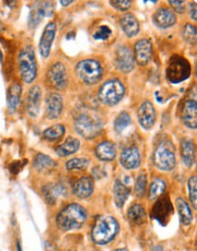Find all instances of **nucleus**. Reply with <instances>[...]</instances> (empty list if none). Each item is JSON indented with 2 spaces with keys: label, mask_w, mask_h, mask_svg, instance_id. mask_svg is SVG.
Here are the masks:
<instances>
[{
  "label": "nucleus",
  "mask_w": 197,
  "mask_h": 251,
  "mask_svg": "<svg viewBox=\"0 0 197 251\" xmlns=\"http://www.w3.org/2000/svg\"><path fill=\"white\" fill-rule=\"evenodd\" d=\"M87 220L86 210L76 204L72 203L65 207L57 216L56 224L57 226L65 231L80 228Z\"/></svg>",
  "instance_id": "obj_1"
},
{
  "label": "nucleus",
  "mask_w": 197,
  "mask_h": 251,
  "mask_svg": "<svg viewBox=\"0 0 197 251\" xmlns=\"http://www.w3.org/2000/svg\"><path fill=\"white\" fill-rule=\"evenodd\" d=\"M118 228V223L114 218L110 216L100 217L93 227L92 238L97 244H108L115 237Z\"/></svg>",
  "instance_id": "obj_2"
},
{
  "label": "nucleus",
  "mask_w": 197,
  "mask_h": 251,
  "mask_svg": "<svg viewBox=\"0 0 197 251\" xmlns=\"http://www.w3.org/2000/svg\"><path fill=\"white\" fill-rule=\"evenodd\" d=\"M18 64L22 79L26 83H32L38 75L37 59L32 46H27L20 51Z\"/></svg>",
  "instance_id": "obj_3"
},
{
  "label": "nucleus",
  "mask_w": 197,
  "mask_h": 251,
  "mask_svg": "<svg viewBox=\"0 0 197 251\" xmlns=\"http://www.w3.org/2000/svg\"><path fill=\"white\" fill-rule=\"evenodd\" d=\"M74 128L81 137L85 139H94L101 133L103 122L95 115L83 114L76 119Z\"/></svg>",
  "instance_id": "obj_4"
},
{
  "label": "nucleus",
  "mask_w": 197,
  "mask_h": 251,
  "mask_svg": "<svg viewBox=\"0 0 197 251\" xmlns=\"http://www.w3.org/2000/svg\"><path fill=\"white\" fill-rule=\"evenodd\" d=\"M191 74V68L187 59L179 55H173L167 68V77L172 83H179L186 80Z\"/></svg>",
  "instance_id": "obj_5"
},
{
  "label": "nucleus",
  "mask_w": 197,
  "mask_h": 251,
  "mask_svg": "<svg viewBox=\"0 0 197 251\" xmlns=\"http://www.w3.org/2000/svg\"><path fill=\"white\" fill-rule=\"evenodd\" d=\"M153 161L156 167L164 171H170L175 166V147L171 141L166 140L160 143L154 152Z\"/></svg>",
  "instance_id": "obj_6"
},
{
  "label": "nucleus",
  "mask_w": 197,
  "mask_h": 251,
  "mask_svg": "<svg viewBox=\"0 0 197 251\" xmlns=\"http://www.w3.org/2000/svg\"><path fill=\"white\" fill-rule=\"evenodd\" d=\"M78 77L87 84L97 83L103 75V69L100 62L95 59H85L76 67Z\"/></svg>",
  "instance_id": "obj_7"
},
{
  "label": "nucleus",
  "mask_w": 197,
  "mask_h": 251,
  "mask_svg": "<svg viewBox=\"0 0 197 251\" xmlns=\"http://www.w3.org/2000/svg\"><path fill=\"white\" fill-rule=\"evenodd\" d=\"M125 93V89L123 84L117 80L112 79L107 81L100 89L98 97L100 101L106 105L113 106L119 103V101L123 98Z\"/></svg>",
  "instance_id": "obj_8"
},
{
  "label": "nucleus",
  "mask_w": 197,
  "mask_h": 251,
  "mask_svg": "<svg viewBox=\"0 0 197 251\" xmlns=\"http://www.w3.org/2000/svg\"><path fill=\"white\" fill-rule=\"evenodd\" d=\"M53 3L48 1H38L35 2L31 7V11L28 18V24L30 29L38 27L42 20L46 16H51L53 13Z\"/></svg>",
  "instance_id": "obj_9"
},
{
  "label": "nucleus",
  "mask_w": 197,
  "mask_h": 251,
  "mask_svg": "<svg viewBox=\"0 0 197 251\" xmlns=\"http://www.w3.org/2000/svg\"><path fill=\"white\" fill-rule=\"evenodd\" d=\"M174 213L173 205L168 195L161 196L152 208V218L162 226H167Z\"/></svg>",
  "instance_id": "obj_10"
},
{
  "label": "nucleus",
  "mask_w": 197,
  "mask_h": 251,
  "mask_svg": "<svg viewBox=\"0 0 197 251\" xmlns=\"http://www.w3.org/2000/svg\"><path fill=\"white\" fill-rule=\"evenodd\" d=\"M47 81L49 85L56 89L62 90L67 85V74L66 69L61 64V62H56L48 70L47 73Z\"/></svg>",
  "instance_id": "obj_11"
},
{
  "label": "nucleus",
  "mask_w": 197,
  "mask_h": 251,
  "mask_svg": "<svg viewBox=\"0 0 197 251\" xmlns=\"http://www.w3.org/2000/svg\"><path fill=\"white\" fill-rule=\"evenodd\" d=\"M114 64L118 71L122 73H129L134 67V56L130 49L126 46H118L115 50Z\"/></svg>",
  "instance_id": "obj_12"
},
{
  "label": "nucleus",
  "mask_w": 197,
  "mask_h": 251,
  "mask_svg": "<svg viewBox=\"0 0 197 251\" xmlns=\"http://www.w3.org/2000/svg\"><path fill=\"white\" fill-rule=\"evenodd\" d=\"M138 122L145 130H150L156 123V111L150 101H144L137 112Z\"/></svg>",
  "instance_id": "obj_13"
},
{
  "label": "nucleus",
  "mask_w": 197,
  "mask_h": 251,
  "mask_svg": "<svg viewBox=\"0 0 197 251\" xmlns=\"http://www.w3.org/2000/svg\"><path fill=\"white\" fill-rule=\"evenodd\" d=\"M183 124L189 129L197 128V101L196 98L187 99L181 110Z\"/></svg>",
  "instance_id": "obj_14"
},
{
  "label": "nucleus",
  "mask_w": 197,
  "mask_h": 251,
  "mask_svg": "<svg viewBox=\"0 0 197 251\" xmlns=\"http://www.w3.org/2000/svg\"><path fill=\"white\" fill-rule=\"evenodd\" d=\"M152 44L148 39L139 40L135 44L134 58L140 66H146L152 57Z\"/></svg>",
  "instance_id": "obj_15"
},
{
  "label": "nucleus",
  "mask_w": 197,
  "mask_h": 251,
  "mask_svg": "<svg viewBox=\"0 0 197 251\" xmlns=\"http://www.w3.org/2000/svg\"><path fill=\"white\" fill-rule=\"evenodd\" d=\"M56 32V26L53 22L48 23L42 35L41 41H40V52L43 57H47L50 52V49L55 37Z\"/></svg>",
  "instance_id": "obj_16"
},
{
  "label": "nucleus",
  "mask_w": 197,
  "mask_h": 251,
  "mask_svg": "<svg viewBox=\"0 0 197 251\" xmlns=\"http://www.w3.org/2000/svg\"><path fill=\"white\" fill-rule=\"evenodd\" d=\"M140 152L135 147L126 148L120 154V163L126 169H135L140 165Z\"/></svg>",
  "instance_id": "obj_17"
},
{
  "label": "nucleus",
  "mask_w": 197,
  "mask_h": 251,
  "mask_svg": "<svg viewBox=\"0 0 197 251\" xmlns=\"http://www.w3.org/2000/svg\"><path fill=\"white\" fill-rule=\"evenodd\" d=\"M46 117L49 120L57 119L63 110V100L58 93H50L46 97Z\"/></svg>",
  "instance_id": "obj_18"
},
{
  "label": "nucleus",
  "mask_w": 197,
  "mask_h": 251,
  "mask_svg": "<svg viewBox=\"0 0 197 251\" xmlns=\"http://www.w3.org/2000/svg\"><path fill=\"white\" fill-rule=\"evenodd\" d=\"M41 100H42V90L40 86H33L27 97V112L32 118L38 117L41 109Z\"/></svg>",
  "instance_id": "obj_19"
},
{
  "label": "nucleus",
  "mask_w": 197,
  "mask_h": 251,
  "mask_svg": "<svg viewBox=\"0 0 197 251\" xmlns=\"http://www.w3.org/2000/svg\"><path fill=\"white\" fill-rule=\"evenodd\" d=\"M175 14L167 8L159 9L153 16L154 24L161 29H167L174 26L175 24Z\"/></svg>",
  "instance_id": "obj_20"
},
{
  "label": "nucleus",
  "mask_w": 197,
  "mask_h": 251,
  "mask_svg": "<svg viewBox=\"0 0 197 251\" xmlns=\"http://www.w3.org/2000/svg\"><path fill=\"white\" fill-rule=\"evenodd\" d=\"M120 26L122 31L128 38H132L136 36L140 29L138 20L133 14L131 13H126L121 17Z\"/></svg>",
  "instance_id": "obj_21"
},
{
  "label": "nucleus",
  "mask_w": 197,
  "mask_h": 251,
  "mask_svg": "<svg viewBox=\"0 0 197 251\" xmlns=\"http://www.w3.org/2000/svg\"><path fill=\"white\" fill-rule=\"evenodd\" d=\"M94 191V183L90 177L79 179L74 185V194L80 199L89 198Z\"/></svg>",
  "instance_id": "obj_22"
},
{
  "label": "nucleus",
  "mask_w": 197,
  "mask_h": 251,
  "mask_svg": "<svg viewBox=\"0 0 197 251\" xmlns=\"http://www.w3.org/2000/svg\"><path fill=\"white\" fill-rule=\"evenodd\" d=\"M22 87L19 83H13L7 90V106L11 113H14L19 106L21 99Z\"/></svg>",
  "instance_id": "obj_23"
},
{
  "label": "nucleus",
  "mask_w": 197,
  "mask_h": 251,
  "mask_svg": "<svg viewBox=\"0 0 197 251\" xmlns=\"http://www.w3.org/2000/svg\"><path fill=\"white\" fill-rule=\"evenodd\" d=\"M180 154L185 166L191 167L195 163V146L192 142L184 140L181 143Z\"/></svg>",
  "instance_id": "obj_24"
},
{
  "label": "nucleus",
  "mask_w": 197,
  "mask_h": 251,
  "mask_svg": "<svg viewBox=\"0 0 197 251\" xmlns=\"http://www.w3.org/2000/svg\"><path fill=\"white\" fill-rule=\"evenodd\" d=\"M97 156L104 161H110L116 155L115 146L110 142H103L96 149Z\"/></svg>",
  "instance_id": "obj_25"
},
{
  "label": "nucleus",
  "mask_w": 197,
  "mask_h": 251,
  "mask_svg": "<svg viewBox=\"0 0 197 251\" xmlns=\"http://www.w3.org/2000/svg\"><path fill=\"white\" fill-rule=\"evenodd\" d=\"M80 148V142L74 138H68L56 149V154L60 157L68 156L75 153Z\"/></svg>",
  "instance_id": "obj_26"
},
{
  "label": "nucleus",
  "mask_w": 197,
  "mask_h": 251,
  "mask_svg": "<svg viewBox=\"0 0 197 251\" xmlns=\"http://www.w3.org/2000/svg\"><path fill=\"white\" fill-rule=\"evenodd\" d=\"M129 193H130L129 189L120 180L115 181L113 186V198H114V203L116 207L118 208L123 207L125 201L129 196Z\"/></svg>",
  "instance_id": "obj_27"
},
{
  "label": "nucleus",
  "mask_w": 197,
  "mask_h": 251,
  "mask_svg": "<svg viewBox=\"0 0 197 251\" xmlns=\"http://www.w3.org/2000/svg\"><path fill=\"white\" fill-rule=\"evenodd\" d=\"M64 192V188L59 184H48L44 187L43 194L49 205H53L57 198Z\"/></svg>",
  "instance_id": "obj_28"
},
{
  "label": "nucleus",
  "mask_w": 197,
  "mask_h": 251,
  "mask_svg": "<svg viewBox=\"0 0 197 251\" xmlns=\"http://www.w3.org/2000/svg\"><path fill=\"white\" fill-rule=\"evenodd\" d=\"M127 217L129 221L134 223L135 225H142L146 223L147 220L145 209L140 204H134L131 206L128 210Z\"/></svg>",
  "instance_id": "obj_29"
},
{
  "label": "nucleus",
  "mask_w": 197,
  "mask_h": 251,
  "mask_svg": "<svg viewBox=\"0 0 197 251\" xmlns=\"http://www.w3.org/2000/svg\"><path fill=\"white\" fill-rule=\"evenodd\" d=\"M56 166V162L44 154H38L34 161V168L41 173L49 172Z\"/></svg>",
  "instance_id": "obj_30"
},
{
  "label": "nucleus",
  "mask_w": 197,
  "mask_h": 251,
  "mask_svg": "<svg viewBox=\"0 0 197 251\" xmlns=\"http://www.w3.org/2000/svg\"><path fill=\"white\" fill-rule=\"evenodd\" d=\"M175 205H176V209H177L181 224L184 226L189 225L192 222L193 217L187 203L182 198H177L175 200Z\"/></svg>",
  "instance_id": "obj_31"
},
{
  "label": "nucleus",
  "mask_w": 197,
  "mask_h": 251,
  "mask_svg": "<svg viewBox=\"0 0 197 251\" xmlns=\"http://www.w3.org/2000/svg\"><path fill=\"white\" fill-rule=\"evenodd\" d=\"M64 133H65L64 126L61 124H56L44 131L43 138L47 142H56L64 136Z\"/></svg>",
  "instance_id": "obj_32"
},
{
  "label": "nucleus",
  "mask_w": 197,
  "mask_h": 251,
  "mask_svg": "<svg viewBox=\"0 0 197 251\" xmlns=\"http://www.w3.org/2000/svg\"><path fill=\"white\" fill-rule=\"evenodd\" d=\"M166 190V183L160 179L156 178L153 180L151 183L150 189H149V199L150 200H155L159 197H161Z\"/></svg>",
  "instance_id": "obj_33"
},
{
  "label": "nucleus",
  "mask_w": 197,
  "mask_h": 251,
  "mask_svg": "<svg viewBox=\"0 0 197 251\" xmlns=\"http://www.w3.org/2000/svg\"><path fill=\"white\" fill-rule=\"evenodd\" d=\"M131 124V117L127 112H121L114 121V130L117 133L123 132Z\"/></svg>",
  "instance_id": "obj_34"
},
{
  "label": "nucleus",
  "mask_w": 197,
  "mask_h": 251,
  "mask_svg": "<svg viewBox=\"0 0 197 251\" xmlns=\"http://www.w3.org/2000/svg\"><path fill=\"white\" fill-rule=\"evenodd\" d=\"M188 190H189V199L196 210V204H197V181H196V175L192 176L188 180Z\"/></svg>",
  "instance_id": "obj_35"
},
{
  "label": "nucleus",
  "mask_w": 197,
  "mask_h": 251,
  "mask_svg": "<svg viewBox=\"0 0 197 251\" xmlns=\"http://www.w3.org/2000/svg\"><path fill=\"white\" fill-rule=\"evenodd\" d=\"M146 186H147V176L145 174H140L135 184V195L137 197L142 198L145 196Z\"/></svg>",
  "instance_id": "obj_36"
},
{
  "label": "nucleus",
  "mask_w": 197,
  "mask_h": 251,
  "mask_svg": "<svg viewBox=\"0 0 197 251\" xmlns=\"http://www.w3.org/2000/svg\"><path fill=\"white\" fill-rule=\"evenodd\" d=\"M89 161L86 158H72L66 162V168L68 170H84L88 167Z\"/></svg>",
  "instance_id": "obj_37"
},
{
  "label": "nucleus",
  "mask_w": 197,
  "mask_h": 251,
  "mask_svg": "<svg viewBox=\"0 0 197 251\" xmlns=\"http://www.w3.org/2000/svg\"><path fill=\"white\" fill-rule=\"evenodd\" d=\"M182 37L190 45L196 44V28L190 24L184 26L182 31Z\"/></svg>",
  "instance_id": "obj_38"
},
{
  "label": "nucleus",
  "mask_w": 197,
  "mask_h": 251,
  "mask_svg": "<svg viewBox=\"0 0 197 251\" xmlns=\"http://www.w3.org/2000/svg\"><path fill=\"white\" fill-rule=\"evenodd\" d=\"M110 35H111V30H110V28L104 25V26L99 27V28L96 30V32L94 33L93 37H94V39H96V40L105 41V40L109 39Z\"/></svg>",
  "instance_id": "obj_39"
},
{
  "label": "nucleus",
  "mask_w": 197,
  "mask_h": 251,
  "mask_svg": "<svg viewBox=\"0 0 197 251\" xmlns=\"http://www.w3.org/2000/svg\"><path fill=\"white\" fill-rule=\"evenodd\" d=\"M131 3H132V2L128 1V0H123V1H110V4H111L114 8H116V9H118V10H120V11L127 10V9L130 7Z\"/></svg>",
  "instance_id": "obj_40"
},
{
  "label": "nucleus",
  "mask_w": 197,
  "mask_h": 251,
  "mask_svg": "<svg viewBox=\"0 0 197 251\" xmlns=\"http://www.w3.org/2000/svg\"><path fill=\"white\" fill-rule=\"evenodd\" d=\"M169 4L173 6V8L179 14H182L185 10V2L184 1H169Z\"/></svg>",
  "instance_id": "obj_41"
},
{
  "label": "nucleus",
  "mask_w": 197,
  "mask_h": 251,
  "mask_svg": "<svg viewBox=\"0 0 197 251\" xmlns=\"http://www.w3.org/2000/svg\"><path fill=\"white\" fill-rule=\"evenodd\" d=\"M190 17L193 21H196V2L190 3V11H189Z\"/></svg>",
  "instance_id": "obj_42"
},
{
  "label": "nucleus",
  "mask_w": 197,
  "mask_h": 251,
  "mask_svg": "<svg viewBox=\"0 0 197 251\" xmlns=\"http://www.w3.org/2000/svg\"><path fill=\"white\" fill-rule=\"evenodd\" d=\"M45 251H56V249L51 243L45 242Z\"/></svg>",
  "instance_id": "obj_43"
},
{
  "label": "nucleus",
  "mask_w": 197,
  "mask_h": 251,
  "mask_svg": "<svg viewBox=\"0 0 197 251\" xmlns=\"http://www.w3.org/2000/svg\"><path fill=\"white\" fill-rule=\"evenodd\" d=\"M73 1H60V4L62 5V6H67V5H69V4H71Z\"/></svg>",
  "instance_id": "obj_44"
},
{
  "label": "nucleus",
  "mask_w": 197,
  "mask_h": 251,
  "mask_svg": "<svg viewBox=\"0 0 197 251\" xmlns=\"http://www.w3.org/2000/svg\"><path fill=\"white\" fill-rule=\"evenodd\" d=\"M2 57H3V55H2V52H1V50H0V61L2 60Z\"/></svg>",
  "instance_id": "obj_45"
},
{
  "label": "nucleus",
  "mask_w": 197,
  "mask_h": 251,
  "mask_svg": "<svg viewBox=\"0 0 197 251\" xmlns=\"http://www.w3.org/2000/svg\"><path fill=\"white\" fill-rule=\"evenodd\" d=\"M18 251H22V248H21L20 243H18Z\"/></svg>",
  "instance_id": "obj_46"
},
{
  "label": "nucleus",
  "mask_w": 197,
  "mask_h": 251,
  "mask_svg": "<svg viewBox=\"0 0 197 251\" xmlns=\"http://www.w3.org/2000/svg\"><path fill=\"white\" fill-rule=\"evenodd\" d=\"M115 251H127L126 249H117V250H115Z\"/></svg>",
  "instance_id": "obj_47"
},
{
  "label": "nucleus",
  "mask_w": 197,
  "mask_h": 251,
  "mask_svg": "<svg viewBox=\"0 0 197 251\" xmlns=\"http://www.w3.org/2000/svg\"><path fill=\"white\" fill-rule=\"evenodd\" d=\"M2 30V25H1V23H0V31Z\"/></svg>",
  "instance_id": "obj_48"
}]
</instances>
